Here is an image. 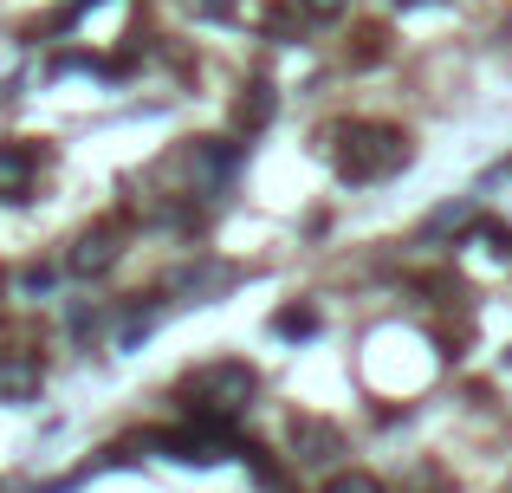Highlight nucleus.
Wrapping results in <instances>:
<instances>
[{
  "label": "nucleus",
  "instance_id": "nucleus-2",
  "mask_svg": "<svg viewBox=\"0 0 512 493\" xmlns=\"http://www.w3.org/2000/svg\"><path fill=\"white\" fill-rule=\"evenodd\" d=\"M409 163V137L389 124H350L338 130V176L344 182H383Z\"/></svg>",
  "mask_w": 512,
  "mask_h": 493
},
{
  "label": "nucleus",
  "instance_id": "nucleus-7",
  "mask_svg": "<svg viewBox=\"0 0 512 493\" xmlns=\"http://www.w3.org/2000/svg\"><path fill=\"white\" fill-rule=\"evenodd\" d=\"M292 442H299V461H331V455H338V435H331L325 422H299Z\"/></svg>",
  "mask_w": 512,
  "mask_h": 493
},
{
  "label": "nucleus",
  "instance_id": "nucleus-6",
  "mask_svg": "<svg viewBox=\"0 0 512 493\" xmlns=\"http://www.w3.org/2000/svg\"><path fill=\"white\" fill-rule=\"evenodd\" d=\"M33 390H39V364L33 357H7L0 364V403H26Z\"/></svg>",
  "mask_w": 512,
  "mask_h": 493
},
{
  "label": "nucleus",
  "instance_id": "nucleus-4",
  "mask_svg": "<svg viewBox=\"0 0 512 493\" xmlns=\"http://www.w3.org/2000/svg\"><path fill=\"white\" fill-rule=\"evenodd\" d=\"M39 176V150L33 143H0V202H26Z\"/></svg>",
  "mask_w": 512,
  "mask_h": 493
},
{
  "label": "nucleus",
  "instance_id": "nucleus-13",
  "mask_svg": "<svg viewBox=\"0 0 512 493\" xmlns=\"http://www.w3.org/2000/svg\"><path fill=\"white\" fill-rule=\"evenodd\" d=\"M188 7H201V13H227V7H221V0H188Z\"/></svg>",
  "mask_w": 512,
  "mask_h": 493
},
{
  "label": "nucleus",
  "instance_id": "nucleus-10",
  "mask_svg": "<svg viewBox=\"0 0 512 493\" xmlns=\"http://www.w3.org/2000/svg\"><path fill=\"white\" fill-rule=\"evenodd\" d=\"M273 331H279V338H305V331H318V318L312 312H279Z\"/></svg>",
  "mask_w": 512,
  "mask_h": 493
},
{
  "label": "nucleus",
  "instance_id": "nucleus-9",
  "mask_svg": "<svg viewBox=\"0 0 512 493\" xmlns=\"http://www.w3.org/2000/svg\"><path fill=\"white\" fill-rule=\"evenodd\" d=\"M266 117H273V91H266V85H253V98H240V124H247V130H260Z\"/></svg>",
  "mask_w": 512,
  "mask_h": 493
},
{
  "label": "nucleus",
  "instance_id": "nucleus-1",
  "mask_svg": "<svg viewBox=\"0 0 512 493\" xmlns=\"http://www.w3.org/2000/svg\"><path fill=\"white\" fill-rule=\"evenodd\" d=\"M253 390H260V377H253L247 364H234V357H221V364H201V370H188V377H182L188 416H195V422H221V429L253 403Z\"/></svg>",
  "mask_w": 512,
  "mask_h": 493
},
{
  "label": "nucleus",
  "instance_id": "nucleus-11",
  "mask_svg": "<svg viewBox=\"0 0 512 493\" xmlns=\"http://www.w3.org/2000/svg\"><path fill=\"white\" fill-rule=\"evenodd\" d=\"M292 7H299L305 20H338V13L350 7V0H292Z\"/></svg>",
  "mask_w": 512,
  "mask_h": 493
},
{
  "label": "nucleus",
  "instance_id": "nucleus-14",
  "mask_svg": "<svg viewBox=\"0 0 512 493\" xmlns=\"http://www.w3.org/2000/svg\"><path fill=\"white\" fill-rule=\"evenodd\" d=\"M396 7H428V0H396Z\"/></svg>",
  "mask_w": 512,
  "mask_h": 493
},
{
  "label": "nucleus",
  "instance_id": "nucleus-3",
  "mask_svg": "<svg viewBox=\"0 0 512 493\" xmlns=\"http://www.w3.org/2000/svg\"><path fill=\"white\" fill-rule=\"evenodd\" d=\"M156 448H163L169 461H182V468H214V461L234 455V442H227L221 422H188V429H169V435H156Z\"/></svg>",
  "mask_w": 512,
  "mask_h": 493
},
{
  "label": "nucleus",
  "instance_id": "nucleus-12",
  "mask_svg": "<svg viewBox=\"0 0 512 493\" xmlns=\"http://www.w3.org/2000/svg\"><path fill=\"white\" fill-rule=\"evenodd\" d=\"M325 493H383V481H370V474H338Z\"/></svg>",
  "mask_w": 512,
  "mask_h": 493
},
{
  "label": "nucleus",
  "instance_id": "nucleus-8",
  "mask_svg": "<svg viewBox=\"0 0 512 493\" xmlns=\"http://www.w3.org/2000/svg\"><path fill=\"white\" fill-rule=\"evenodd\" d=\"M461 228H474V208H467V202L435 208V215H428V234H461Z\"/></svg>",
  "mask_w": 512,
  "mask_h": 493
},
{
  "label": "nucleus",
  "instance_id": "nucleus-5",
  "mask_svg": "<svg viewBox=\"0 0 512 493\" xmlns=\"http://www.w3.org/2000/svg\"><path fill=\"white\" fill-rule=\"evenodd\" d=\"M111 260H117V234H111V228H91L85 241L72 247V260H65V266H72L78 279H98V273H104Z\"/></svg>",
  "mask_w": 512,
  "mask_h": 493
}]
</instances>
